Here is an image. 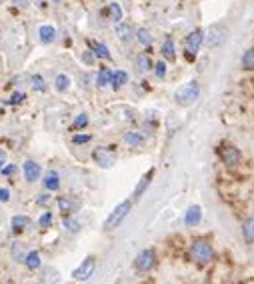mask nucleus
<instances>
[{"label": "nucleus", "mask_w": 254, "mask_h": 284, "mask_svg": "<svg viewBox=\"0 0 254 284\" xmlns=\"http://www.w3.org/2000/svg\"><path fill=\"white\" fill-rule=\"evenodd\" d=\"M188 258L196 266L204 268V266L210 264L214 260V248H212V244L208 240L196 238V240H192V244L188 248Z\"/></svg>", "instance_id": "obj_1"}, {"label": "nucleus", "mask_w": 254, "mask_h": 284, "mask_svg": "<svg viewBox=\"0 0 254 284\" xmlns=\"http://www.w3.org/2000/svg\"><path fill=\"white\" fill-rule=\"evenodd\" d=\"M200 98V84L198 80H190L186 84H182L174 92V102L178 106H192Z\"/></svg>", "instance_id": "obj_2"}, {"label": "nucleus", "mask_w": 254, "mask_h": 284, "mask_svg": "<svg viewBox=\"0 0 254 284\" xmlns=\"http://www.w3.org/2000/svg\"><path fill=\"white\" fill-rule=\"evenodd\" d=\"M130 210H132V200L130 198L122 200L120 204H116L114 210H110V214L106 216V220H104V230H116L118 226H122V222L126 220Z\"/></svg>", "instance_id": "obj_3"}, {"label": "nucleus", "mask_w": 254, "mask_h": 284, "mask_svg": "<svg viewBox=\"0 0 254 284\" xmlns=\"http://www.w3.org/2000/svg\"><path fill=\"white\" fill-rule=\"evenodd\" d=\"M156 262H158L156 250H154V248H144V250H140V252L136 254V258H134V262H132V268H134L138 274H144V272L154 270Z\"/></svg>", "instance_id": "obj_4"}, {"label": "nucleus", "mask_w": 254, "mask_h": 284, "mask_svg": "<svg viewBox=\"0 0 254 284\" xmlns=\"http://www.w3.org/2000/svg\"><path fill=\"white\" fill-rule=\"evenodd\" d=\"M218 156H220V160L228 168H236L242 162V152H240V148L234 146V144H228V142H224V144L218 146Z\"/></svg>", "instance_id": "obj_5"}, {"label": "nucleus", "mask_w": 254, "mask_h": 284, "mask_svg": "<svg viewBox=\"0 0 254 284\" xmlns=\"http://www.w3.org/2000/svg\"><path fill=\"white\" fill-rule=\"evenodd\" d=\"M202 42H204V30H200V28L192 30L184 40V58L186 60H194V56L202 48Z\"/></svg>", "instance_id": "obj_6"}, {"label": "nucleus", "mask_w": 254, "mask_h": 284, "mask_svg": "<svg viewBox=\"0 0 254 284\" xmlns=\"http://www.w3.org/2000/svg\"><path fill=\"white\" fill-rule=\"evenodd\" d=\"M228 36V28H226V24H212L206 32H204V42H206V46L208 48H216L220 46L224 40Z\"/></svg>", "instance_id": "obj_7"}, {"label": "nucleus", "mask_w": 254, "mask_h": 284, "mask_svg": "<svg viewBox=\"0 0 254 284\" xmlns=\"http://www.w3.org/2000/svg\"><path fill=\"white\" fill-rule=\"evenodd\" d=\"M94 270H96V258H94V256H86V258L80 262V266L72 272V278L74 280H78V282H86V280H90L92 278Z\"/></svg>", "instance_id": "obj_8"}, {"label": "nucleus", "mask_w": 254, "mask_h": 284, "mask_svg": "<svg viewBox=\"0 0 254 284\" xmlns=\"http://www.w3.org/2000/svg\"><path fill=\"white\" fill-rule=\"evenodd\" d=\"M92 160H94L100 168H110V166L116 162V154L112 152V148L96 146V148L92 150Z\"/></svg>", "instance_id": "obj_9"}, {"label": "nucleus", "mask_w": 254, "mask_h": 284, "mask_svg": "<svg viewBox=\"0 0 254 284\" xmlns=\"http://www.w3.org/2000/svg\"><path fill=\"white\" fill-rule=\"evenodd\" d=\"M154 174H156V168H148V171L140 176V180H138V184L134 186V198H142L144 196V192L148 190V186H150V182H152V178H154Z\"/></svg>", "instance_id": "obj_10"}, {"label": "nucleus", "mask_w": 254, "mask_h": 284, "mask_svg": "<svg viewBox=\"0 0 254 284\" xmlns=\"http://www.w3.org/2000/svg\"><path fill=\"white\" fill-rule=\"evenodd\" d=\"M22 171H24L26 182H37V180H40V176H42V168H40V164L34 162V160H26L24 166H22Z\"/></svg>", "instance_id": "obj_11"}, {"label": "nucleus", "mask_w": 254, "mask_h": 284, "mask_svg": "<svg viewBox=\"0 0 254 284\" xmlns=\"http://www.w3.org/2000/svg\"><path fill=\"white\" fill-rule=\"evenodd\" d=\"M122 140H124V144L130 146V148H140V146H144L146 144L144 134H140L138 130H128V132L122 136Z\"/></svg>", "instance_id": "obj_12"}, {"label": "nucleus", "mask_w": 254, "mask_h": 284, "mask_svg": "<svg viewBox=\"0 0 254 284\" xmlns=\"http://www.w3.org/2000/svg\"><path fill=\"white\" fill-rule=\"evenodd\" d=\"M200 220H202V209L192 204L186 209V214H184V224L186 226H198Z\"/></svg>", "instance_id": "obj_13"}, {"label": "nucleus", "mask_w": 254, "mask_h": 284, "mask_svg": "<svg viewBox=\"0 0 254 284\" xmlns=\"http://www.w3.org/2000/svg\"><path fill=\"white\" fill-rule=\"evenodd\" d=\"M42 184H44V188L48 192H56L60 188V174L56 171H48L44 174V178H42Z\"/></svg>", "instance_id": "obj_14"}, {"label": "nucleus", "mask_w": 254, "mask_h": 284, "mask_svg": "<svg viewBox=\"0 0 254 284\" xmlns=\"http://www.w3.org/2000/svg\"><path fill=\"white\" fill-rule=\"evenodd\" d=\"M38 38H40V42H42V44H50V42H55L56 40V28L55 26H50V24L40 26V28H38Z\"/></svg>", "instance_id": "obj_15"}, {"label": "nucleus", "mask_w": 254, "mask_h": 284, "mask_svg": "<svg viewBox=\"0 0 254 284\" xmlns=\"http://www.w3.org/2000/svg\"><path fill=\"white\" fill-rule=\"evenodd\" d=\"M88 46H90L92 54L96 58H110V50L106 44H102V42H96V40H88Z\"/></svg>", "instance_id": "obj_16"}, {"label": "nucleus", "mask_w": 254, "mask_h": 284, "mask_svg": "<svg viewBox=\"0 0 254 284\" xmlns=\"http://www.w3.org/2000/svg\"><path fill=\"white\" fill-rule=\"evenodd\" d=\"M116 34H118V38L122 42H130L134 38V30H132V26L126 24V22H116Z\"/></svg>", "instance_id": "obj_17"}, {"label": "nucleus", "mask_w": 254, "mask_h": 284, "mask_svg": "<svg viewBox=\"0 0 254 284\" xmlns=\"http://www.w3.org/2000/svg\"><path fill=\"white\" fill-rule=\"evenodd\" d=\"M24 264L28 270H37L40 268L42 264V258H40V254H38L37 250H30V252H26V256H24Z\"/></svg>", "instance_id": "obj_18"}, {"label": "nucleus", "mask_w": 254, "mask_h": 284, "mask_svg": "<svg viewBox=\"0 0 254 284\" xmlns=\"http://www.w3.org/2000/svg\"><path fill=\"white\" fill-rule=\"evenodd\" d=\"M152 66H154V64H152V60H150L148 54L142 52V54H138V56H136V70H138L140 74H146Z\"/></svg>", "instance_id": "obj_19"}, {"label": "nucleus", "mask_w": 254, "mask_h": 284, "mask_svg": "<svg viewBox=\"0 0 254 284\" xmlns=\"http://www.w3.org/2000/svg\"><path fill=\"white\" fill-rule=\"evenodd\" d=\"M242 238L250 244L254 242V216L252 218H246L244 222H242Z\"/></svg>", "instance_id": "obj_20"}, {"label": "nucleus", "mask_w": 254, "mask_h": 284, "mask_svg": "<svg viewBox=\"0 0 254 284\" xmlns=\"http://www.w3.org/2000/svg\"><path fill=\"white\" fill-rule=\"evenodd\" d=\"M28 224H30V218L24 216V214H16V216H12V220H10V226H12L14 232H22Z\"/></svg>", "instance_id": "obj_21"}, {"label": "nucleus", "mask_w": 254, "mask_h": 284, "mask_svg": "<svg viewBox=\"0 0 254 284\" xmlns=\"http://www.w3.org/2000/svg\"><path fill=\"white\" fill-rule=\"evenodd\" d=\"M160 52H162V56L166 58V60L174 62V58H176V52H174V42H172V38H164Z\"/></svg>", "instance_id": "obj_22"}, {"label": "nucleus", "mask_w": 254, "mask_h": 284, "mask_svg": "<svg viewBox=\"0 0 254 284\" xmlns=\"http://www.w3.org/2000/svg\"><path fill=\"white\" fill-rule=\"evenodd\" d=\"M76 202H74V198H70V196H60L58 198V209L62 210L64 214H70V212H74L76 210Z\"/></svg>", "instance_id": "obj_23"}, {"label": "nucleus", "mask_w": 254, "mask_h": 284, "mask_svg": "<svg viewBox=\"0 0 254 284\" xmlns=\"http://www.w3.org/2000/svg\"><path fill=\"white\" fill-rule=\"evenodd\" d=\"M128 82V72L124 70H116V72H112V82H110V86L114 88V90H118L120 86H124Z\"/></svg>", "instance_id": "obj_24"}, {"label": "nucleus", "mask_w": 254, "mask_h": 284, "mask_svg": "<svg viewBox=\"0 0 254 284\" xmlns=\"http://www.w3.org/2000/svg\"><path fill=\"white\" fill-rule=\"evenodd\" d=\"M110 82H112V70L110 68H100V72L96 76V84L100 88H104V86H108Z\"/></svg>", "instance_id": "obj_25"}, {"label": "nucleus", "mask_w": 254, "mask_h": 284, "mask_svg": "<svg viewBox=\"0 0 254 284\" xmlns=\"http://www.w3.org/2000/svg\"><path fill=\"white\" fill-rule=\"evenodd\" d=\"M134 38H136L142 46H150V42H152V34H150L148 28H138V30L134 32Z\"/></svg>", "instance_id": "obj_26"}, {"label": "nucleus", "mask_w": 254, "mask_h": 284, "mask_svg": "<svg viewBox=\"0 0 254 284\" xmlns=\"http://www.w3.org/2000/svg\"><path fill=\"white\" fill-rule=\"evenodd\" d=\"M55 88L58 92H66V90L70 88V78L66 74H58L55 80Z\"/></svg>", "instance_id": "obj_27"}, {"label": "nucleus", "mask_w": 254, "mask_h": 284, "mask_svg": "<svg viewBox=\"0 0 254 284\" xmlns=\"http://www.w3.org/2000/svg\"><path fill=\"white\" fill-rule=\"evenodd\" d=\"M242 68L244 70H254V46L242 54Z\"/></svg>", "instance_id": "obj_28"}, {"label": "nucleus", "mask_w": 254, "mask_h": 284, "mask_svg": "<svg viewBox=\"0 0 254 284\" xmlns=\"http://www.w3.org/2000/svg\"><path fill=\"white\" fill-rule=\"evenodd\" d=\"M88 122H90L88 114L86 112L78 114V116L74 118V122H72V130H82V128H86V126H88Z\"/></svg>", "instance_id": "obj_29"}, {"label": "nucleus", "mask_w": 254, "mask_h": 284, "mask_svg": "<svg viewBox=\"0 0 254 284\" xmlns=\"http://www.w3.org/2000/svg\"><path fill=\"white\" fill-rule=\"evenodd\" d=\"M108 14L114 22H122V18H124L122 8H120V4H116V2H112V4L108 6Z\"/></svg>", "instance_id": "obj_30"}, {"label": "nucleus", "mask_w": 254, "mask_h": 284, "mask_svg": "<svg viewBox=\"0 0 254 284\" xmlns=\"http://www.w3.org/2000/svg\"><path fill=\"white\" fill-rule=\"evenodd\" d=\"M64 228H66L68 232H78V230H80V222H78L76 218H72V216H66V218H64Z\"/></svg>", "instance_id": "obj_31"}, {"label": "nucleus", "mask_w": 254, "mask_h": 284, "mask_svg": "<svg viewBox=\"0 0 254 284\" xmlns=\"http://www.w3.org/2000/svg\"><path fill=\"white\" fill-rule=\"evenodd\" d=\"M32 88H34L37 92H44V90H46V82H44V78L40 74L32 76Z\"/></svg>", "instance_id": "obj_32"}, {"label": "nucleus", "mask_w": 254, "mask_h": 284, "mask_svg": "<svg viewBox=\"0 0 254 284\" xmlns=\"http://www.w3.org/2000/svg\"><path fill=\"white\" fill-rule=\"evenodd\" d=\"M52 224V214L50 212H44L40 218H38V226L40 228H48Z\"/></svg>", "instance_id": "obj_33"}, {"label": "nucleus", "mask_w": 254, "mask_h": 284, "mask_svg": "<svg viewBox=\"0 0 254 284\" xmlns=\"http://www.w3.org/2000/svg\"><path fill=\"white\" fill-rule=\"evenodd\" d=\"M92 140V134H74L72 142L74 144H88Z\"/></svg>", "instance_id": "obj_34"}, {"label": "nucleus", "mask_w": 254, "mask_h": 284, "mask_svg": "<svg viewBox=\"0 0 254 284\" xmlns=\"http://www.w3.org/2000/svg\"><path fill=\"white\" fill-rule=\"evenodd\" d=\"M12 256H14V260H19V262H24V256L26 254H22V247H20L19 242L12 247Z\"/></svg>", "instance_id": "obj_35"}, {"label": "nucleus", "mask_w": 254, "mask_h": 284, "mask_svg": "<svg viewBox=\"0 0 254 284\" xmlns=\"http://www.w3.org/2000/svg\"><path fill=\"white\" fill-rule=\"evenodd\" d=\"M154 74L158 76V78H164V74H166V62H156L154 64Z\"/></svg>", "instance_id": "obj_36"}, {"label": "nucleus", "mask_w": 254, "mask_h": 284, "mask_svg": "<svg viewBox=\"0 0 254 284\" xmlns=\"http://www.w3.org/2000/svg\"><path fill=\"white\" fill-rule=\"evenodd\" d=\"M14 172H16V166H14V164H8V162L0 168V174H2V176H12Z\"/></svg>", "instance_id": "obj_37"}, {"label": "nucleus", "mask_w": 254, "mask_h": 284, "mask_svg": "<svg viewBox=\"0 0 254 284\" xmlns=\"http://www.w3.org/2000/svg\"><path fill=\"white\" fill-rule=\"evenodd\" d=\"M24 98H26V94L24 92H14V94L10 96V104H20V102H24Z\"/></svg>", "instance_id": "obj_38"}, {"label": "nucleus", "mask_w": 254, "mask_h": 284, "mask_svg": "<svg viewBox=\"0 0 254 284\" xmlns=\"http://www.w3.org/2000/svg\"><path fill=\"white\" fill-rule=\"evenodd\" d=\"M82 60H84L88 66H92V64H94V54H92V50H86V52L82 54Z\"/></svg>", "instance_id": "obj_39"}, {"label": "nucleus", "mask_w": 254, "mask_h": 284, "mask_svg": "<svg viewBox=\"0 0 254 284\" xmlns=\"http://www.w3.org/2000/svg\"><path fill=\"white\" fill-rule=\"evenodd\" d=\"M8 200H10V190L0 188V202H8Z\"/></svg>", "instance_id": "obj_40"}, {"label": "nucleus", "mask_w": 254, "mask_h": 284, "mask_svg": "<svg viewBox=\"0 0 254 284\" xmlns=\"http://www.w3.org/2000/svg\"><path fill=\"white\" fill-rule=\"evenodd\" d=\"M48 198H50V194H40V196L37 198V202L38 204H46V202H48Z\"/></svg>", "instance_id": "obj_41"}, {"label": "nucleus", "mask_w": 254, "mask_h": 284, "mask_svg": "<svg viewBox=\"0 0 254 284\" xmlns=\"http://www.w3.org/2000/svg\"><path fill=\"white\" fill-rule=\"evenodd\" d=\"M6 160H8V156H6V150H2V148H0V168H2L4 164H6Z\"/></svg>", "instance_id": "obj_42"}, {"label": "nucleus", "mask_w": 254, "mask_h": 284, "mask_svg": "<svg viewBox=\"0 0 254 284\" xmlns=\"http://www.w3.org/2000/svg\"><path fill=\"white\" fill-rule=\"evenodd\" d=\"M12 2H14L16 6H20V8H24V6L28 4V0H12Z\"/></svg>", "instance_id": "obj_43"}, {"label": "nucleus", "mask_w": 254, "mask_h": 284, "mask_svg": "<svg viewBox=\"0 0 254 284\" xmlns=\"http://www.w3.org/2000/svg\"><path fill=\"white\" fill-rule=\"evenodd\" d=\"M55 2H60V0H55Z\"/></svg>", "instance_id": "obj_44"}, {"label": "nucleus", "mask_w": 254, "mask_h": 284, "mask_svg": "<svg viewBox=\"0 0 254 284\" xmlns=\"http://www.w3.org/2000/svg\"><path fill=\"white\" fill-rule=\"evenodd\" d=\"M236 284H240V282H236Z\"/></svg>", "instance_id": "obj_45"}]
</instances>
